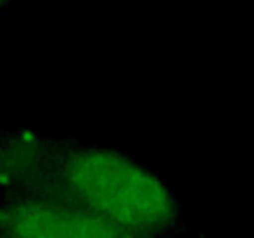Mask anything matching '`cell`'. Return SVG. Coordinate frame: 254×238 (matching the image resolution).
I'll use <instances>...</instances> for the list:
<instances>
[{"label": "cell", "instance_id": "2", "mask_svg": "<svg viewBox=\"0 0 254 238\" xmlns=\"http://www.w3.org/2000/svg\"><path fill=\"white\" fill-rule=\"evenodd\" d=\"M0 238H122L119 231L63 196L45 192L2 194Z\"/></svg>", "mask_w": 254, "mask_h": 238}, {"label": "cell", "instance_id": "1", "mask_svg": "<svg viewBox=\"0 0 254 238\" xmlns=\"http://www.w3.org/2000/svg\"><path fill=\"white\" fill-rule=\"evenodd\" d=\"M16 192L63 196L122 238L185 231L175 194L131 154L77 138H54L28 126L0 131V194Z\"/></svg>", "mask_w": 254, "mask_h": 238}, {"label": "cell", "instance_id": "4", "mask_svg": "<svg viewBox=\"0 0 254 238\" xmlns=\"http://www.w3.org/2000/svg\"><path fill=\"white\" fill-rule=\"evenodd\" d=\"M2 31H5V28H2V26H0V33H2Z\"/></svg>", "mask_w": 254, "mask_h": 238}, {"label": "cell", "instance_id": "3", "mask_svg": "<svg viewBox=\"0 0 254 238\" xmlns=\"http://www.w3.org/2000/svg\"><path fill=\"white\" fill-rule=\"evenodd\" d=\"M21 2H23V0H0V26H2V28L9 23L12 12H14Z\"/></svg>", "mask_w": 254, "mask_h": 238}]
</instances>
